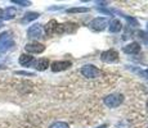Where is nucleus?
Returning <instances> with one entry per match:
<instances>
[{"mask_svg": "<svg viewBox=\"0 0 148 128\" xmlns=\"http://www.w3.org/2000/svg\"><path fill=\"white\" fill-rule=\"evenodd\" d=\"M13 46H14V41L12 37V33L9 31H5V32L0 33V53L8 51L9 49H12Z\"/></svg>", "mask_w": 148, "mask_h": 128, "instance_id": "obj_1", "label": "nucleus"}, {"mask_svg": "<svg viewBox=\"0 0 148 128\" xmlns=\"http://www.w3.org/2000/svg\"><path fill=\"white\" fill-rule=\"evenodd\" d=\"M81 74L85 77V78L89 79H95L101 77V70L93 64H86L81 68Z\"/></svg>", "mask_w": 148, "mask_h": 128, "instance_id": "obj_2", "label": "nucleus"}, {"mask_svg": "<svg viewBox=\"0 0 148 128\" xmlns=\"http://www.w3.org/2000/svg\"><path fill=\"white\" fill-rule=\"evenodd\" d=\"M122 101H124V96L120 95V93H111V95L106 96L103 100L104 105L108 108H112V109L120 106V104H122Z\"/></svg>", "mask_w": 148, "mask_h": 128, "instance_id": "obj_3", "label": "nucleus"}, {"mask_svg": "<svg viewBox=\"0 0 148 128\" xmlns=\"http://www.w3.org/2000/svg\"><path fill=\"white\" fill-rule=\"evenodd\" d=\"M89 26L93 31H103L108 26V19L104 18V17H97L90 22Z\"/></svg>", "mask_w": 148, "mask_h": 128, "instance_id": "obj_4", "label": "nucleus"}, {"mask_svg": "<svg viewBox=\"0 0 148 128\" xmlns=\"http://www.w3.org/2000/svg\"><path fill=\"white\" fill-rule=\"evenodd\" d=\"M101 59L104 63H115L119 60V53L116 50H107L101 54Z\"/></svg>", "mask_w": 148, "mask_h": 128, "instance_id": "obj_5", "label": "nucleus"}, {"mask_svg": "<svg viewBox=\"0 0 148 128\" xmlns=\"http://www.w3.org/2000/svg\"><path fill=\"white\" fill-rule=\"evenodd\" d=\"M44 30H42L41 24H34L27 30V37L30 39H41Z\"/></svg>", "mask_w": 148, "mask_h": 128, "instance_id": "obj_6", "label": "nucleus"}, {"mask_svg": "<svg viewBox=\"0 0 148 128\" xmlns=\"http://www.w3.org/2000/svg\"><path fill=\"white\" fill-rule=\"evenodd\" d=\"M25 49H26L27 53H31V54H41L42 51L45 50V46L40 42L35 41V42H30V44H27L26 46H25Z\"/></svg>", "mask_w": 148, "mask_h": 128, "instance_id": "obj_7", "label": "nucleus"}, {"mask_svg": "<svg viewBox=\"0 0 148 128\" xmlns=\"http://www.w3.org/2000/svg\"><path fill=\"white\" fill-rule=\"evenodd\" d=\"M76 28H77V26L75 23H62V24H58V27H57V33L58 35H63V33H72L76 31Z\"/></svg>", "mask_w": 148, "mask_h": 128, "instance_id": "obj_8", "label": "nucleus"}, {"mask_svg": "<svg viewBox=\"0 0 148 128\" xmlns=\"http://www.w3.org/2000/svg\"><path fill=\"white\" fill-rule=\"evenodd\" d=\"M72 65L70 60H59V62H54L52 64V70L53 72H62V70H66Z\"/></svg>", "mask_w": 148, "mask_h": 128, "instance_id": "obj_9", "label": "nucleus"}, {"mask_svg": "<svg viewBox=\"0 0 148 128\" xmlns=\"http://www.w3.org/2000/svg\"><path fill=\"white\" fill-rule=\"evenodd\" d=\"M57 27H58V22L56 19H52V21L48 22V24L45 26V32H47L48 36H52L54 33H57Z\"/></svg>", "mask_w": 148, "mask_h": 128, "instance_id": "obj_10", "label": "nucleus"}, {"mask_svg": "<svg viewBox=\"0 0 148 128\" xmlns=\"http://www.w3.org/2000/svg\"><path fill=\"white\" fill-rule=\"evenodd\" d=\"M140 45L138 44V42H132V44L126 45V46L124 47V51L126 54H138L139 51H140Z\"/></svg>", "mask_w": 148, "mask_h": 128, "instance_id": "obj_11", "label": "nucleus"}, {"mask_svg": "<svg viewBox=\"0 0 148 128\" xmlns=\"http://www.w3.org/2000/svg\"><path fill=\"white\" fill-rule=\"evenodd\" d=\"M19 64L23 65V67H30L34 63V56H31L30 54H22L18 59Z\"/></svg>", "mask_w": 148, "mask_h": 128, "instance_id": "obj_12", "label": "nucleus"}, {"mask_svg": "<svg viewBox=\"0 0 148 128\" xmlns=\"http://www.w3.org/2000/svg\"><path fill=\"white\" fill-rule=\"evenodd\" d=\"M39 17H40V14L36 13V12H30V13H26L23 16V18L21 19L22 23H28V22H32L35 21V19H38Z\"/></svg>", "mask_w": 148, "mask_h": 128, "instance_id": "obj_13", "label": "nucleus"}, {"mask_svg": "<svg viewBox=\"0 0 148 128\" xmlns=\"http://www.w3.org/2000/svg\"><path fill=\"white\" fill-rule=\"evenodd\" d=\"M121 28H122V24L119 19H113V21L110 23V32H112V33L120 32Z\"/></svg>", "mask_w": 148, "mask_h": 128, "instance_id": "obj_14", "label": "nucleus"}, {"mask_svg": "<svg viewBox=\"0 0 148 128\" xmlns=\"http://www.w3.org/2000/svg\"><path fill=\"white\" fill-rule=\"evenodd\" d=\"M48 67H49V60H48L47 58L39 59V60L36 62V64H35V68L38 70H45Z\"/></svg>", "mask_w": 148, "mask_h": 128, "instance_id": "obj_15", "label": "nucleus"}, {"mask_svg": "<svg viewBox=\"0 0 148 128\" xmlns=\"http://www.w3.org/2000/svg\"><path fill=\"white\" fill-rule=\"evenodd\" d=\"M16 13H17V10L14 9L13 7H9V8H7V9L3 12V17L1 18L3 19H12V18H14V16H16Z\"/></svg>", "mask_w": 148, "mask_h": 128, "instance_id": "obj_16", "label": "nucleus"}, {"mask_svg": "<svg viewBox=\"0 0 148 128\" xmlns=\"http://www.w3.org/2000/svg\"><path fill=\"white\" fill-rule=\"evenodd\" d=\"M49 128H70V126L64 122H54L53 124H50Z\"/></svg>", "mask_w": 148, "mask_h": 128, "instance_id": "obj_17", "label": "nucleus"}, {"mask_svg": "<svg viewBox=\"0 0 148 128\" xmlns=\"http://www.w3.org/2000/svg\"><path fill=\"white\" fill-rule=\"evenodd\" d=\"M88 8H72V9H68L67 12L68 13H85V12H88Z\"/></svg>", "mask_w": 148, "mask_h": 128, "instance_id": "obj_18", "label": "nucleus"}, {"mask_svg": "<svg viewBox=\"0 0 148 128\" xmlns=\"http://www.w3.org/2000/svg\"><path fill=\"white\" fill-rule=\"evenodd\" d=\"M12 3H13V4L21 5V7H28V5L31 4L30 1H22V0H12Z\"/></svg>", "mask_w": 148, "mask_h": 128, "instance_id": "obj_19", "label": "nucleus"}, {"mask_svg": "<svg viewBox=\"0 0 148 128\" xmlns=\"http://www.w3.org/2000/svg\"><path fill=\"white\" fill-rule=\"evenodd\" d=\"M139 74L142 77H144V78H148V69H144V70H142V72H139Z\"/></svg>", "mask_w": 148, "mask_h": 128, "instance_id": "obj_20", "label": "nucleus"}, {"mask_svg": "<svg viewBox=\"0 0 148 128\" xmlns=\"http://www.w3.org/2000/svg\"><path fill=\"white\" fill-rule=\"evenodd\" d=\"M1 17H3V10L0 9V18H1Z\"/></svg>", "mask_w": 148, "mask_h": 128, "instance_id": "obj_21", "label": "nucleus"}, {"mask_svg": "<svg viewBox=\"0 0 148 128\" xmlns=\"http://www.w3.org/2000/svg\"><path fill=\"white\" fill-rule=\"evenodd\" d=\"M4 68H5L4 65H0V69H4Z\"/></svg>", "mask_w": 148, "mask_h": 128, "instance_id": "obj_22", "label": "nucleus"}, {"mask_svg": "<svg viewBox=\"0 0 148 128\" xmlns=\"http://www.w3.org/2000/svg\"><path fill=\"white\" fill-rule=\"evenodd\" d=\"M1 26H3V23H1V21H0V27H1Z\"/></svg>", "mask_w": 148, "mask_h": 128, "instance_id": "obj_23", "label": "nucleus"}, {"mask_svg": "<svg viewBox=\"0 0 148 128\" xmlns=\"http://www.w3.org/2000/svg\"><path fill=\"white\" fill-rule=\"evenodd\" d=\"M147 109H148V100H147Z\"/></svg>", "mask_w": 148, "mask_h": 128, "instance_id": "obj_24", "label": "nucleus"}]
</instances>
